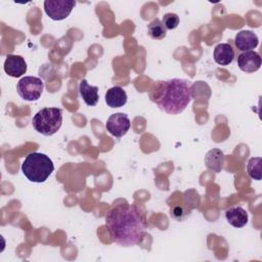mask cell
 <instances>
[{
  "label": "cell",
  "mask_w": 262,
  "mask_h": 262,
  "mask_svg": "<svg viewBox=\"0 0 262 262\" xmlns=\"http://www.w3.org/2000/svg\"><path fill=\"white\" fill-rule=\"evenodd\" d=\"M105 226L114 243L132 247L141 244L145 222L134 205L125 203L115 206L106 213Z\"/></svg>",
  "instance_id": "obj_1"
},
{
  "label": "cell",
  "mask_w": 262,
  "mask_h": 262,
  "mask_svg": "<svg viewBox=\"0 0 262 262\" xmlns=\"http://www.w3.org/2000/svg\"><path fill=\"white\" fill-rule=\"evenodd\" d=\"M150 98L165 113L178 115L192 99L191 84L187 80L178 78L159 81L150 91Z\"/></svg>",
  "instance_id": "obj_2"
},
{
  "label": "cell",
  "mask_w": 262,
  "mask_h": 262,
  "mask_svg": "<svg viewBox=\"0 0 262 262\" xmlns=\"http://www.w3.org/2000/svg\"><path fill=\"white\" fill-rule=\"evenodd\" d=\"M54 170V165L51 159L42 152L29 154L21 165L24 175L31 182L41 183L47 180Z\"/></svg>",
  "instance_id": "obj_3"
},
{
  "label": "cell",
  "mask_w": 262,
  "mask_h": 262,
  "mask_svg": "<svg viewBox=\"0 0 262 262\" xmlns=\"http://www.w3.org/2000/svg\"><path fill=\"white\" fill-rule=\"evenodd\" d=\"M62 123V111L58 107H44L32 119L33 128L44 136L55 134Z\"/></svg>",
  "instance_id": "obj_4"
},
{
  "label": "cell",
  "mask_w": 262,
  "mask_h": 262,
  "mask_svg": "<svg viewBox=\"0 0 262 262\" xmlns=\"http://www.w3.org/2000/svg\"><path fill=\"white\" fill-rule=\"evenodd\" d=\"M44 88L43 81L34 76H26L21 78L16 85L18 95L27 101H36L40 98Z\"/></svg>",
  "instance_id": "obj_5"
},
{
  "label": "cell",
  "mask_w": 262,
  "mask_h": 262,
  "mask_svg": "<svg viewBox=\"0 0 262 262\" xmlns=\"http://www.w3.org/2000/svg\"><path fill=\"white\" fill-rule=\"evenodd\" d=\"M76 5L73 0H46L44 1V11L53 20L67 18Z\"/></svg>",
  "instance_id": "obj_6"
},
{
  "label": "cell",
  "mask_w": 262,
  "mask_h": 262,
  "mask_svg": "<svg viewBox=\"0 0 262 262\" xmlns=\"http://www.w3.org/2000/svg\"><path fill=\"white\" fill-rule=\"evenodd\" d=\"M131 122L126 114L123 113H116L108 117L105 128L110 134L115 137H122L124 136L130 129Z\"/></svg>",
  "instance_id": "obj_7"
},
{
  "label": "cell",
  "mask_w": 262,
  "mask_h": 262,
  "mask_svg": "<svg viewBox=\"0 0 262 262\" xmlns=\"http://www.w3.org/2000/svg\"><path fill=\"white\" fill-rule=\"evenodd\" d=\"M262 59L258 52L250 50L242 52L237 57V66L245 73H254L261 67Z\"/></svg>",
  "instance_id": "obj_8"
},
{
  "label": "cell",
  "mask_w": 262,
  "mask_h": 262,
  "mask_svg": "<svg viewBox=\"0 0 262 262\" xmlns=\"http://www.w3.org/2000/svg\"><path fill=\"white\" fill-rule=\"evenodd\" d=\"M4 71L8 76L18 78L26 74L27 62L20 55L8 54L4 61Z\"/></svg>",
  "instance_id": "obj_9"
},
{
  "label": "cell",
  "mask_w": 262,
  "mask_h": 262,
  "mask_svg": "<svg viewBox=\"0 0 262 262\" xmlns=\"http://www.w3.org/2000/svg\"><path fill=\"white\" fill-rule=\"evenodd\" d=\"M259 39L257 35L249 30L238 32L234 38V44L241 51H250L258 46Z\"/></svg>",
  "instance_id": "obj_10"
},
{
  "label": "cell",
  "mask_w": 262,
  "mask_h": 262,
  "mask_svg": "<svg viewBox=\"0 0 262 262\" xmlns=\"http://www.w3.org/2000/svg\"><path fill=\"white\" fill-rule=\"evenodd\" d=\"M234 59V50L229 43H220L214 49V60L220 66H228Z\"/></svg>",
  "instance_id": "obj_11"
},
{
  "label": "cell",
  "mask_w": 262,
  "mask_h": 262,
  "mask_svg": "<svg viewBox=\"0 0 262 262\" xmlns=\"http://www.w3.org/2000/svg\"><path fill=\"white\" fill-rule=\"evenodd\" d=\"M105 102L110 107H121L127 102V93L122 87L114 86L106 91Z\"/></svg>",
  "instance_id": "obj_12"
},
{
  "label": "cell",
  "mask_w": 262,
  "mask_h": 262,
  "mask_svg": "<svg viewBox=\"0 0 262 262\" xmlns=\"http://www.w3.org/2000/svg\"><path fill=\"white\" fill-rule=\"evenodd\" d=\"M226 221L233 227L241 228L248 223V213L242 207L229 208L225 212Z\"/></svg>",
  "instance_id": "obj_13"
},
{
  "label": "cell",
  "mask_w": 262,
  "mask_h": 262,
  "mask_svg": "<svg viewBox=\"0 0 262 262\" xmlns=\"http://www.w3.org/2000/svg\"><path fill=\"white\" fill-rule=\"evenodd\" d=\"M79 92L84 102L88 106H94L97 104L99 96H98V87L90 86L88 82L83 79L79 84Z\"/></svg>",
  "instance_id": "obj_14"
},
{
  "label": "cell",
  "mask_w": 262,
  "mask_h": 262,
  "mask_svg": "<svg viewBox=\"0 0 262 262\" xmlns=\"http://www.w3.org/2000/svg\"><path fill=\"white\" fill-rule=\"evenodd\" d=\"M205 164L209 170L215 173L221 172L224 166V154L218 148L209 150L205 156Z\"/></svg>",
  "instance_id": "obj_15"
},
{
  "label": "cell",
  "mask_w": 262,
  "mask_h": 262,
  "mask_svg": "<svg viewBox=\"0 0 262 262\" xmlns=\"http://www.w3.org/2000/svg\"><path fill=\"white\" fill-rule=\"evenodd\" d=\"M147 33L152 39L161 40L166 37L167 30L164 27L163 23L159 18H156L147 26Z\"/></svg>",
  "instance_id": "obj_16"
},
{
  "label": "cell",
  "mask_w": 262,
  "mask_h": 262,
  "mask_svg": "<svg viewBox=\"0 0 262 262\" xmlns=\"http://www.w3.org/2000/svg\"><path fill=\"white\" fill-rule=\"evenodd\" d=\"M248 174L251 178L260 180L261 179V158H252L247 166Z\"/></svg>",
  "instance_id": "obj_17"
},
{
  "label": "cell",
  "mask_w": 262,
  "mask_h": 262,
  "mask_svg": "<svg viewBox=\"0 0 262 262\" xmlns=\"http://www.w3.org/2000/svg\"><path fill=\"white\" fill-rule=\"evenodd\" d=\"M162 23H163L164 27L166 28V30H174L179 25V16L173 12L166 13L163 16Z\"/></svg>",
  "instance_id": "obj_18"
}]
</instances>
